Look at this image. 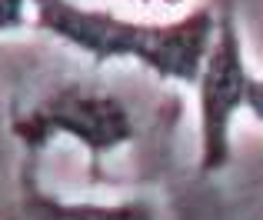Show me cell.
Segmentation results:
<instances>
[{"label": "cell", "mask_w": 263, "mask_h": 220, "mask_svg": "<svg viewBox=\"0 0 263 220\" xmlns=\"http://www.w3.org/2000/svg\"><path fill=\"white\" fill-rule=\"evenodd\" d=\"M33 27L73 47L93 64L130 60L174 84H197L203 57L217 33V10L197 7L177 20H123L117 13L80 7L77 0H30Z\"/></svg>", "instance_id": "cell-1"}, {"label": "cell", "mask_w": 263, "mask_h": 220, "mask_svg": "<svg viewBox=\"0 0 263 220\" xmlns=\"http://www.w3.org/2000/svg\"><path fill=\"white\" fill-rule=\"evenodd\" d=\"M10 134L17 137V143L27 154H40L50 140L70 137L87 150L90 170L97 177L103 157L134 143L137 120L134 110L117 94L97 90L87 84H60L47 97H40L30 110L13 114Z\"/></svg>", "instance_id": "cell-2"}, {"label": "cell", "mask_w": 263, "mask_h": 220, "mask_svg": "<svg viewBox=\"0 0 263 220\" xmlns=\"http://www.w3.org/2000/svg\"><path fill=\"white\" fill-rule=\"evenodd\" d=\"M250 67L243 53V33L240 20L230 7L217 10V33L203 57L197 77V123H200V174L213 177L230 163L233 157V120L247 104L250 87Z\"/></svg>", "instance_id": "cell-3"}, {"label": "cell", "mask_w": 263, "mask_h": 220, "mask_svg": "<svg viewBox=\"0 0 263 220\" xmlns=\"http://www.w3.org/2000/svg\"><path fill=\"white\" fill-rule=\"evenodd\" d=\"M20 214L24 220H157V207L150 200H117V204H90V200H60L57 194L40 187L37 154H27L17 177Z\"/></svg>", "instance_id": "cell-4"}, {"label": "cell", "mask_w": 263, "mask_h": 220, "mask_svg": "<svg viewBox=\"0 0 263 220\" xmlns=\"http://www.w3.org/2000/svg\"><path fill=\"white\" fill-rule=\"evenodd\" d=\"M27 7L30 0H0V33H13L27 27Z\"/></svg>", "instance_id": "cell-5"}, {"label": "cell", "mask_w": 263, "mask_h": 220, "mask_svg": "<svg viewBox=\"0 0 263 220\" xmlns=\"http://www.w3.org/2000/svg\"><path fill=\"white\" fill-rule=\"evenodd\" d=\"M243 110H250V117L257 123H263V77H250V87H247V104Z\"/></svg>", "instance_id": "cell-6"}, {"label": "cell", "mask_w": 263, "mask_h": 220, "mask_svg": "<svg viewBox=\"0 0 263 220\" xmlns=\"http://www.w3.org/2000/svg\"><path fill=\"white\" fill-rule=\"evenodd\" d=\"M163 7H180V4H186V0H160Z\"/></svg>", "instance_id": "cell-7"}, {"label": "cell", "mask_w": 263, "mask_h": 220, "mask_svg": "<svg viewBox=\"0 0 263 220\" xmlns=\"http://www.w3.org/2000/svg\"><path fill=\"white\" fill-rule=\"evenodd\" d=\"M134 4H140V7H154V0H134Z\"/></svg>", "instance_id": "cell-8"}]
</instances>
